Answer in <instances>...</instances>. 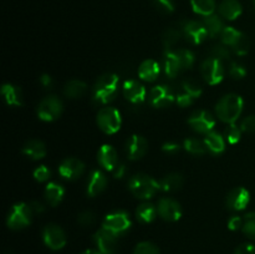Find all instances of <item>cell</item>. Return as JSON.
Returning <instances> with one entry per match:
<instances>
[{
	"label": "cell",
	"instance_id": "34",
	"mask_svg": "<svg viewBox=\"0 0 255 254\" xmlns=\"http://www.w3.org/2000/svg\"><path fill=\"white\" fill-rule=\"evenodd\" d=\"M182 36H183V34H182L181 29L168 27V29L163 32V36H162V42H163L166 50H173V47L178 44Z\"/></svg>",
	"mask_w": 255,
	"mask_h": 254
},
{
	"label": "cell",
	"instance_id": "21",
	"mask_svg": "<svg viewBox=\"0 0 255 254\" xmlns=\"http://www.w3.org/2000/svg\"><path fill=\"white\" fill-rule=\"evenodd\" d=\"M97 159L101 167H104L106 171L112 172L116 168L119 162V156H117V151L111 146V144H104L100 147L99 153H97Z\"/></svg>",
	"mask_w": 255,
	"mask_h": 254
},
{
	"label": "cell",
	"instance_id": "28",
	"mask_svg": "<svg viewBox=\"0 0 255 254\" xmlns=\"http://www.w3.org/2000/svg\"><path fill=\"white\" fill-rule=\"evenodd\" d=\"M44 196L50 206L56 207L57 204L62 201V198H64L65 189L61 184L56 183V182H50V183H47V186L45 187Z\"/></svg>",
	"mask_w": 255,
	"mask_h": 254
},
{
	"label": "cell",
	"instance_id": "44",
	"mask_svg": "<svg viewBox=\"0 0 255 254\" xmlns=\"http://www.w3.org/2000/svg\"><path fill=\"white\" fill-rule=\"evenodd\" d=\"M229 75L234 80H242L243 77H246L247 70L243 65L238 64V62H231V65H229Z\"/></svg>",
	"mask_w": 255,
	"mask_h": 254
},
{
	"label": "cell",
	"instance_id": "46",
	"mask_svg": "<svg viewBox=\"0 0 255 254\" xmlns=\"http://www.w3.org/2000/svg\"><path fill=\"white\" fill-rule=\"evenodd\" d=\"M241 128L246 133H255V115H251L242 120Z\"/></svg>",
	"mask_w": 255,
	"mask_h": 254
},
{
	"label": "cell",
	"instance_id": "54",
	"mask_svg": "<svg viewBox=\"0 0 255 254\" xmlns=\"http://www.w3.org/2000/svg\"><path fill=\"white\" fill-rule=\"evenodd\" d=\"M82 254H102V253H100L99 251H92V249H89V251H85Z\"/></svg>",
	"mask_w": 255,
	"mask_h": 254
},
{
	"label": "cell",
	"instance_id": "3",
	"mask_svg": "<svg viewBox=\"0 0 255 254\" xmlns=\"http://www.w3.org/2000/svg\"><path fill=\"white\" fill-rule=\"evenodd\" d=\"M128 188L134 197L139 199H149L158 191H161V184L151 176L144 173L134 174L128 182Z\"/></svg>",
	"mask_w": 255,
	"mask_h": 254
},
{
	"label": "cell",
	"instance_id": "9",
	"mask_svg": "<svg viewBox=\"0 0 255 254\" xmlns=\"http://www.w3.org/2000/svg\"><path fill=\"white\" fill-rule=\"evenodd\" d=\"M188 124L197 133L208 134L216 127V119L207 110H198L189 116Z\"/></svg>",
	"mask_w": 255,
	"mask_h": 254
},
{
	"label": "cell",
	"instance_id": "25",
	"mask_svg": "<svg viewBox=\"0 0 255 254\" xmlns=\"http://www.w3.org/2000/svg\"><path fill=\"white\" fill-rule=\"evenodd\" d=\"M22 153L34 161L41 159L46 156V146L40 139H30L22 146Z\"/></svg>",
	"mask_w": 255,
	"mask_h": 254
},
{
	"label": "cell",
	"instance_id": "13",
	"mask_svg": "<svg viewBox=\"0 0 255 254\" xmlns=\"http://www.w3.org/2000/svg\"><path fill=\"white\" fill-rule=\"evenodd\" d=\"M149 101L153 107L163 109L176 101V95L173 90L167 85H157L149 92Z\"/></svg>",
	"mask_w": 255,
	"mask_h": 254
},
{
	"label": "cell",
	"instance_id": "6",
	"mask_svg": "<svg viewBox=\"0 0 255 254\" xmlns=\"http://www.w3.org/2000/svg\"><path fill=\"white\" fill-rule=\"evenodd\" d=\"M34 212L31 211V207L30 204L24 203H16L11 207L9 214H7L6 218V226L10 229H22L25 227L29 226L31 223V217Z\"/></svg>",
	"mask_w": 255,
	"mask_h": 254
},
{
	"label": "cell",
	"instance_id": "35",
	"mask_svg": "<svg viewBox=\"0 0 255 254\" xmlns=\"http://www.w3.org/2000/svg\"><path fill=\"white\" fill-rule=\"evenodd\" d=\"M183 147L188 153L193 156H202L208 151L204 141L198 138H186L183 142Z\"/></svg>",
	"mask_w": 255,
	"mask_h": 254
},
{
	"label": "cell",
	"instance_id": "42",
	"mask_svg": "<svg viewBox=\"0 0 255 254\" xmlns=\"http://www.w3.org/2000/svg\"><path fill=\"white\" fill-rule=\"evenodd\" d=\"M152 2L162 14H172L174 11V0H152Z\"/></svg>",
	"mask_w": 255,
	"mask_h": 254
},
{
	"label": "cell",
	"instance_id": "10",
	"mask_svg": "<svg viewBox=\"0 0 255 254\" xmlns=\"http://www.w3.org/2000/svg\"><path fill=\"white\" fill-rule=\"evenodd\" d=\"M201 74L207 84L218 85L224 77L223 62L213 57L204 60L201 65Z\"/></svg>",
	"mask_w": 255,
	"mask_h": 254
},
{
	"label": "cell",
	"instance_id": "17",
	"mask_svg": "<svg viewBox=\"0 0 255 254\" xmlns=\"http://www.w3.org/2000/svg\"><path fill=\"white\" fill-rule=\"evenodd\" d=\"M125 99L132 105H141L146 100V87L137 80H127L122 87Z\"/></svg>",
	"mask_w": 255,
	"mask_h": 254
},
{
	"label": "cell",
	"instance_id": "15",
	"mask_svg": "<svg viewBox=\"0 0 255 254\" xmlns=\"http://www.w3.org/2000/svg\"><path fill=\"white\" fill-rule=\"evenodd\" d=\"M157 212L159 217L167 222H177L182 217V207L172 198H161L157 203Z\"/></svg>",
	"mask_w": 255,
	"mask_h": 254
},
{
	"label": "cell",
	"instance_id": "48",
	"mask_svg": "<svg viewBox=\"0 0 255 254\" xmlns=\"http://www.w3.org/2000/svg\"><path fill=\"white\" fill-rule=\"evenodd\" d=\"M162 151L167 154H177L179 151H181V146L176 142H166L162 146Z\"/></svg>",
	"mask_w": 255,
	"mask_h": 254
},
{
	"label": "cell",
	"instance_id": "29",
	"mask_svg": "<svg viewBox=\"0 0 255 254\" xmlns=\"http://www.w3.org/2000/svg\"><path fill=\"white\" fill-rule=\"evenodd\" d=\"M157 207L153 203L149 202H144V203L139 204L136 209V217L141 223L148 224L154 221L157 216Z\"/></svg>",
	"mask_w": 255,
	"mask_h": 254
},
{
	"label": "cell",
	"instance_id": "24",
	"mask_svg": "<svg viewBox=\"0 0 255 254\" xmlns=\"http://www.w3.org/2000/svg\"><path fill=\"white\" fill-rule=\"evenodd\" d=\"M219 15L226 20H236L243 11L242 4L238 0H223L218 7Z\"/></svg>",
	"mask_w": 255,
	"mask_h": 254
},
{
	"label": "cell",
	"instance_id": "11",
	"mask_svg": "<svg viewBox=\"0 0 255 254\" xmlns=\"http://www.w3.org/2000/svg\"><path fill=\"white\" fill-rule=\"evenodd\" d=\"M42 239L46 247L52 251H60L66 244V234L64 229L55 223H50L42 229Z\"/></svg>",
	"mask_w": 255,
	"mask_h": 254
},
{
	"label": "cell",
	"instance_id": "50",
	"mask_svg": "<svg viewBox=\"0 0 255 254\" xmlns=\"http://www.w3.org/2000/svg\"><path fill=\"white\" fill-rule=\"evenodd\" d=\"M234 254H255V247L251 243H243L237 247Z\"/></svg>",
	"mask_w": 255,
	"mask_h": 254
},
{
	"label": "cell",
	"instance_id": "43",
	"mask_svg": "<svg viewBox=\"0 0 255 254\" xmlns=\"http://www.w3.org/2000/svg\"><path fill=\"white\" fill-rule=\"evenodd\" d=\"M77 222L81 224L82 227H91L96 223V216L94 212L91 211H84L79 214L77 217Z\"/></svg>",
	"mask_w": 255,
	"mask_h": 254
},
{
	"label": "cell",
	"instance_id": "22",
	"mask_svg": "<svg viewBox=\"0 0 255 254\" xmlns=\"http://www.w3.org/2000/svg\"><path fill=\"white\" fill-rule=\"evenodd\" d=\"M183 71L181 60L177 55L176 50H166L164 52V72L167 77L174 79L179 72Z\"/></svg>",
	"mask_w": 255,
	"mask_h": 254
},
{
	"label": "cell",
	"instance_id": "37",
	"mask_svg": "<svg viewBox=\"0 0 255 254\" xmlns=\"http://www.w3.org/2000/svg\"><path fill=\"white\" fill-rule=\"evenodd\" d=\"M242 128L241 126H237L236 124H229L228 126L224 129V137H226V141L229 144H236L241 141L242 137Z\"/></svg>",
	"mask_w": 255,
	"mask_h": 254
},
{
	"label": "cell",
	"instance_id": "2",
	"mask_svg": "<svg viewBox=\"0 0 255 254\" xmlns=\"http://www.w3.org/2000/svg\"><path fill=\"white\" fill-rule=\"evenodd\" d=\"M244 101L237 94H228L222 97L216 105V114L221 121L226 124H236L243 112Z\"/></svg>",
	"mask_w": 255,
	"mask_h": 254
},
{
	"label": "cell",
	"instance_id": "53",
	"mask_svg": "<svg viewBox=\"0 0 255 254\" xmlns=\"http://www.w3.org/2000/svg\"><path fill=\"white\" fill-rule=\"evenodd\" d=\"M30 207H31V211L34 213L39 214V213H44L45 212V206L39 201H32L30 202Z\"/></svg>",
	"mask_w": 255,
	"mask_h": 254
},
{
	"label": "cell",
	"instance_id": "52",
	"mask_svg": "<svg viewBox=\"0 0 255 254\" xmlns=\"http://www.w3.org/2000/svg\"><path fill=\"white\" fill-rule=\"evenodd\" d=\"M126 171H127L126 166H125L124 163H119L116 166V168L112 171V174H114L115 178H122V177L126 174Z\"/></svg>",
	"mask_w": 255,
	"mask_h": 254
},
{
	"label": "cell",
	"instance_id": "47",
	"mask_svg": "<svg viewBox=\"0 0 255 254\" xmlns=\"http://www.w3.org/2000/svg\"><path fill=\"white\" fill-rule=\"evenodd\" d=\"M194 99L191 96V95L186 94V92H181V94H178L176 96V102L178 104V106L181 107H187L189 106V105L193 104Z\"/></svg>",
	"mask_w": 255,
	"mask_h": 254
},
{
	"label": "cell",
	"instance_id": "7",
	"mask_svg": "<svg viewBox=\"0 0 255 254\" xmlns=\"http://www.w3.org/2000/svg\"><path fill=\"white\" fill-rule=\"evenodd\" d=\"M62 110H64V105L61 100L55 95H50L42 99L37 105L36 114L41 121L52 122L61 116Z\"/></svg>",
	"mask_w": 255,
	"mask_h": 254
},
{
	"label": "cell",
	"instance_id": "26",
	"mask_svg": "<svg viewBox=\"0 0 255 254\" xmlns=\"http://www.w3.org/2000/svg\"><path fill=\"white\" fill-rule=\"evenodd\" d=\"M1 95L9 106H21L22 105V91L16 85L4 84L1 86Z\"/></svg>",
	"mask_w": 255,
	"mask_h": 254
},
{
	"label": "cell",
	"instance_id": "51",
	"mask_svg": "<svg viewBox=\"0 0 255 254\" xmlns=\"http://www.w3.org/2000/svg\"><path fill=\"white\" fill-rule=\"evenodd\" d=\"M39 81L44 89H51L52 85H54V80H52V77L49 74H42L40 76Z\"/></svg>",
	"mask_w": 255,
	"mask_h": 254
},
{
	"label": "cell",
	"instance_id": "18",
	"mask_svg": "<svg viewBox=\"0 0 255 254\" xmlns=\"http://www.w3.org/2000/svg\"><path fill=\"white\" fill-rule=\"evenodd\" d=\"M251 202V193L244 187L232 189L226 198V204L231 211H243Z\"/></svg>",
	"mask_w": 255,
	"mask_h": 254
},
{
	"label": "cell",
	"instance_id": "8",
	"mask_svg": "<svg viewBox=\"0 0 255 254\" xmlns=\"http://www.w3.org/2000/svg\"><path fill=\"white\" fill-rule=\"evenodd\" d=\"M102 227L114 233L115 236L120 237L131 228V219H129L128 214L124 211L112 212L105 217Z\"/></svg>",
	"mask_w": 255,
	"mask_h": 254
},
{
	"label": "cell",
	"instance_id": "20",
	"mask_svg": "<svg viewBox=\"0 0 255 254\" xmlns=\"http://www.w3.org/2000/svg\"><path fill=\"white\" fill-rule=\"evenodd\" d=\"M109 179H107L106 174L101 171V169H94L90 173L89 179H87L86 186V193L89 197H96L100 193L105 191L107 187Z\"/></svg>",
	"mask_w": 255,
	"mask_h": 254
},
{
	"label": "cell",
	"instance_id": "33",
	"mask_svg": "<svg viewBox=\"0 0 255 254\" xmlns=\"http://www.w3.org/2000/svg\"><path fill=\"white\" fill-rule=\"evenodd\" d=\"M191 5L193 11L202 16L214 14L216 10V0H191Z\"/></svg>",
	"mask_w": 255,
	"mask_h": 254
},
{
	"label": "cell",
	"instance_id": "39",
	"mask_svg": "<svg viewBox=\"0 0 255 254\" xmlns=\"http://www.w3.org/2000/svg\"><path fill=\"white\" fill-rule=\"evenodd\" d=\"M242 231L249 238H255V212H249L244 216Z\"/></svg>",
	"mask_w": 255,
	"mask_h": 254
},
{
	"label": "cell",
	"instance_id": "31",
	"mask_svg": "<svg viewBox=\"0 0 255 254\" xmlns=\"http://www.w3.org/2000/svg\"><path fill=\"white\" fill-rule=\"evenodd\" d=\"M87 91V85L81 80H70L64 86V95L69 99H79Z\"/></svg>",
	"mask_w": 255,
	"mask_h": 254
},
{
	"label": "cell",
	"instance_id": "45",
	"mask_svg": "<svg viewBox=\"0 0 255 254\" xmlns=\"http://www.w3.org/2000/svg\"><path fill=\"white\" fill-rule=\"evenodd\" d=\"M32 176H34V178L36 179L37 182H46L47 179L50 178V176H51V171H50L46 166L42 164V166H39L35 169Z\"/></svg>",
	"mask_w": 255,
	"mask_h": 254
},
{
	"label": "cell",
	"instance_id": "4",
	"mask_svg": "<svg viewBox=\"0 0 255 254\" xmlns=\"http://www.w3.org/2000/svg\"><path fill=\"white\" fill-rule=\"evenodd\" d=\"M96 122L102 132H105L106 134H114L121 128V114L115 107H102L97 112Z\"/></svg>",
	"mask_w": 255,
	"mask_h": 254
},
{
	"label": "cell",
	"instance_id": "5",
	"mask_svg": "<svg viewBox=\"0 0 255 254\" xmlns=\"http://www.w3.org/2000/svg\"><path fill=\"white\" fill-rule=\"evenodd\" d=\"M221 40L222 44L227 45L228 47L231 46L237 55L243 56V55L248 54L249 46H251L248 37L242 31L234 29L233 26L224 27V30L221 34Z\"/></svg>",
	"mask_w": 255,
	"mask_h": 254
},
{
	"label": "cell",
	"instance_id": "12",
	"mask_svg": "<svg viewBox=\"0 0 255 254\" xmlns=\"http://www.w3.org/2000/svg\"><path fill=\"white\" fill-rule=\"evenodd\" d=\"M182 34L186 37L187 41L193 45H199L209 36L203 22L197 20H187L181 26Z\"/></svg>",
	"mask_w": 255,
	"mask_h": 254
},
{
	"label": "cell",
	"instance_id": "30",
	"mask_svg": "<svg viewBox=\"0 0 255 254\" xmlns=\"http://www.w3.org/2000/svg\"><path fill=\"white\" fill-rule=\"evenodd\" d=\"M159 184H161V191L176 192L183 187L184 178L179 173H169L159 181Z\"/></svg>",
	"mask_w": 255,
	"mask_h": 254
},
{
	"label": "cell",
	"instance_id": "32",
	"mask_svg": "<svg viewBox=\"0 0 255 254\" xmlns=\"http://www.w3.org/2000/svg\"><path fill=\"white\" fill-rule=\"evenodd\" d=\"M206 26L207 31H208V35L211 37H217L218 35L222 34V31L224 30V22L218 15L212 14L208 15V16H204L203 21H202Z\"/></svg>",
	"mask_w": 255,
	"mask_h": 254
},
{
	"label": "cell",
	"instance_id": "41",
	"mask_svg": "<svg viewBox=\"0 0 255 254\" xmlns=\"http://www.w3.org/2000/svg\"><path fill=\"white\" fill-rule=\"evenodd\" d=\"M133 254H159V249L151 242H141L134 247Z\"/></svg>",
	"mask_w": 255,
	"mask_h": 254
},
{
	"label": "cell",
	"instance_id": "56",
	"mask_svg": "<svg viewBox=\"0 0 255 254\" xmlns=\"http://www.w3.org/2000/svg\"><path fill=\"white\" fill-rule=\"evenodd\" d=\"M254 5H255V0H254Z\"/></svg>",
	"mask_w": 255,
	"mask_h": 254
},
{
	"label": "cell",
	"instance_id": "14",
	"mask_svg": "<svg viewBox=\"0 0 255 254\" xmlns=\"http://www.w3.org/2000/svg\"><path fill=\"white\" fill-rule=\"evenodd\" d=\"M117 238L110 231L105 229L104 227L99 229L94 234V241L97 247V251L102 254H115L117 251Z\"/></svg>",
	"mask_w": 255,
	"mask_h": 254
},
{
	"label": "cell",
	"instance_id": "40",
	"mask_svg": "<svg viewBox=\"0 0 255 254\" xmlns=\"http://www.w3.org/2000/svg\"><path fill=\"white\" fill-rule=\"evenodd\" d=\"M177 55H178L179 60H181V64L183 70L191 69L193 66L194 61H196V57H194V54L188 49H179L176 50Z\"/></svg>",
	"mask_w": 255,
	"mask_h": 254
},
{
	"label": "cell",
	"instance_id": "1",
	"mask_svg": "<svg viewBox=\"0 0 255 254\" xmlns=\"http://www.w3.org/2000/svg\"><path fill=\"white\" fill-rule=\"evenodd\" d=\"M120 79L116 74L107 72L96 80L92 89V100L97 105H107L117 96Z\"/></svg>",
	"mask_w": 255,
	"mask_h": 254
},
{
	"label": "cell",
	"instance_id": "27",
	"mask_svg": "<svg viewBox=\"0 0 255 254\" xmlns=\"http://www.w3.org/2000/svg\"><path fill=\"white\" fill-rule=\"evenodd\" d=\"M203 141L208 151L213 154H221L226 149V138L218 132H209L208 134H206Z\"/></svg>",
	"mask_w": 255,
	"mask_h": 254
},
{
	"label": "cell",
	"instance_id": "55",
	"mask_svg": "<svg viewBox=\"0 0 255 254\" xmlns=\"http://www.w3.org/2000/svg\"><path fill=\"white\" fill-rule=\"evenodd\" d=\"M6 254H12V253H9V252H7V253Z\"/></svg>",
	"mask_w": 255,
	"mask_h": 254
},
{
	"label": "cell",
	"instance_id": "19",
	"mask_svg": "<svg viewBox=\"0 0 255 254\" xmlns=\"http://www.w3.org/2000/svg\"><path fill=\"white\" fill-rule=\"evenodd\" d=\"M148 151V142L139 134H132L126 142V153L131 161H137L144 157Z\"/></svg>",
	"mask_w": 255,
	"mask_h": 254
},
{
	"label": "cell",
	"instance_id": "23",
	"mask_svg": "<svg viewBox=\"0 0 255 254\" xmlns=\"http://www.w3.org/2000/svg\"><path fill=\"white\" fill-rule=\"evenodd\" d=\"M159 72H161V66L156 60H144L138 67V76L139 79L143 81L152 82L158 77Z\"/></svg>",
	"mask_w": 255,
	"mask_h": 254
},
{
	"label": "cell",
	"instance_id": "38",
	"mask_svg": "<svg viewBox=\"0 0 255 254\" xmlns=\"http://www.w3.org/2000/svg\"><path fill=\"white\" fill-rule=\"evenodd\" d=\"M211 56L219 61H229L231 60V50L224 44H217L211 49Z\"/></svg>",
	"mask_w": 255,
	"mask_h": 254
},
{
	"label": "cell",
	"instance_id": "16",
	"mask_svg": "<svg viewBox=\"0 0 255 254\" xmlns=\"http://www.w3.org/2000/svg\"><path fill=\"white\" fill-rule=\"evenodd\" d=\"M85 172V163L76 157L64 159L59 166V173L62 178L74 181L81 177Z\"/></svg>",
	"mask_w": 255,
	"mask_h": 254
},
{
	"label": "cell",
	"instance_id": "49",
	"mask_svg": "<svg viewBox=\"0 0 255 254\" xmlns=\"http://www.w3.org/2000/svg\"><path fill=\"white\" fill-rule=\"evenodd\" d=\"M243 227V218L239 216H232L228 221V228L231 231H239Z\"/></svg>",
	"mask_w": 255,
	"mask_h": 254
},
{
	"label": "cell",
	"instance_id": "36",
	"mask_svg": "<svg viewBox=\"0 0 255 254\" xmlns=\"http://www.w3.org/2000/svg\"><path fill=\"white\" fill-rule=\"evenodd\" d=\"M182 87H183V92L191 95L194 100L198 99L202 95V86L197 80L194 79H186L182 82Z\"/></svg>",
	"mask_w": 255,
	"mask_h": 254
}]
</instances>
